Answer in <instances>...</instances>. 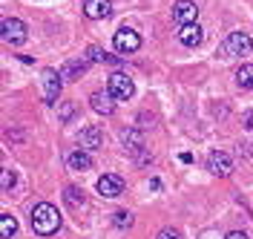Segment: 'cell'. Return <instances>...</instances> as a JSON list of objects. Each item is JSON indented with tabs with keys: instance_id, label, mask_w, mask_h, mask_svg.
<instances>
[{
	"instance_id": "cell-1",
	"label": "cell",
	"mask_w": 253,
	"mask_h": 239,
	"mask_svg": "<svg viewBox=\"0 0 253 239\" xmlns=\"http://www.w3.org/2000/svg\"><path fill=\"white\" fill-rule=\"evenodd\" d=\"M32 228H35V234H41V237L55 234V231L61 228V213H58V207L49 205V202L35 205V210H32Z\"/></svg>"
},
{
	"instance_id": "cell-2",
	"label": "cell",
	"mask_w": 253,
	"mask_h": 239,
	"mask_svg": "<svg viewBox=\"0 0 253 239\" xmlns=\"http://www.w3.org/2000/svg\"><path fill=\"white\" fill-rule=\"evenodd\" d=\"M253 47L251 35L248 32H230L227 35V41L219 47V55L221 58H233V55H248Z\"/></svg>"
},
{
	"instance_id": "cell-3",
	"label": "cell",
	"mask_w": 253,
	"mask_h": 239,
	"mask_svg": "<svg viewBox=\"0 0 253 239\" xmlns=\"http://www.w3.org/2000/svg\"><path fill=\"white\" fill-rule=\"evenodd\" d=\"M61 72L58 69H43V75H41V98H43V104H55L58 96H61Z\"/></svg>"
},
{
	"instance_id": "cell-4",
	"label": "cell",
	"mask_w": 253,
	"mask_h": 239,
	"mask_svg": "<svg viewBox=\"0 0 253 239\" xmlns=\"http://www.w3.org/2000/svg\"><path fill=\"white\" fill-rule=\"evenodd\" d=\"M0 29H3V41H6V44H12V47L26 44V38H29L26 23H23V20H17V17H3Z\"/></svg>"
},
{
	"instance_id": "cell-5",
	"label": "cell",
	"mask_w": 253,
	"mask_h": 239,
	"mask_svg": "<svg viewBox=\"0 0 253 239\" xmlns=\"http://www.w3.org/2000/svg\"><path fill=\"white\" fill-rule=\"evenodd\" d=\"M107 93H110L112 98H118V101L132 98V93H135L132 78H126L124 72H112V75H110V84H107Z\"/></svg>"
},
{
	"instance_id": "cell-6",
	"label": "cell",
	"mask_w": 253,
	"mask_h": 239,
	"mask_svg": "<svg viewBox=\"0 0 253 239\" xmlns=\"http://www.w3.org/2000/svg\"><path fill=\"white\" fill-rule=\"evenodd\" d=\"M112 44H115V49H118L121 55H129V52H138V47H141V38H138V32H135V29H126V26H121V29L115 32V38H112Z\"/></svg>"
},
{
	"instance_id": "cell-7",
	"label": "cell",
	"mask_w": 253,
	"mask_h": 239,
	"mask_svg": "<svg viewBox=\"0 0 253 239\" xmlns=\"http://www.w3.org/2000/svg\"><path fill=\"white\" fill-rule=\"evenodd\" d=\"M98 193L101 196H107V199H115V196H121L124 193V179L115 173H104L98 179Z\"/></svg>"
},
{
	"instance_id": "cell-8",
	"label": "cell",
	"mask_w": 253,
	"mask_h": 239,
	"mask_svg": "<svg viewBox=\"0 0 253 239\" xmlns=\"http://www.w3.org/2000/svg\"><path fill=\"white\" fill-rule=\"evenodd\" d=\"M173 17H175V23L190 26V23H196V17H199V6H196L193 0H178L173 6Z\"/></svg>"
},
{
	"instance_id": "cell-9",
	"label": "cell",
	"mask_w": 253,
	"mask_h": 239,
	"mask_svg": "<svg viewBox=\"0 0 253 239\" xmlns=\"http://www.w3.org/2000/svg\"><path fill=\"white\" fill-rule=\"evenodd\" d=\"M207 170L213 176H227L233 170V159H230V153H224V150H216V153H210V159H207Z\"/></svg>"
},
{
	"instance_id": "cell-10",
	"label": "cell",
	"mask_w": 253,
	"mask_h": 239,
	"mask_svg": "<svg viewBox=\"0 0 253 239\" xmlns=\"http://www.w3.org/2000/svg\"><path fill=\"white\" fill-rule=\"evenodd\" d=\"M78 144H81V150H98V147L104 144V133H101V127H95V124L84 127L81 130V136H78Z\"/></svg>"
},
{
	"instance_id": "cell-11",
	"label": "cell",
	"mask_w": 253,
	"mask_h": 239,
	"mask_svg": "<svg viewBox=\"0 0 253 239\" xmlns=\"http://www.w3.org/2000/svg\"><path fill=\"white\" fill-rule=\"evenodd\" d=\"M110 12H112L110 0H84V15L89 20H104V17H110Z\"/></svg>"
},
{
	"instance_id": "cell-12",
	"label": "cell",
	"mask_w": 253,
	"mask_h": 239,
	"mask_svg": "<svg viewBox=\"0 0 253 239\" xmlns=\"http://www.w3.org/2000/svg\"><path fill=\"white\" fill-rule=\"evenodd\" d=\"M89 69V58H72L61 66V78L63 81H78L84 72Z\"/></svg>"
},
{
	"instance_id": "cell-13",
	"label": "cell",
	"mask_w": 253,
	"mask_h": 239,
	"mask_svg": "<svg viewBox=\"0 0 253 239\" xmlns=\"http://www.w3.org/2000/svg\"><path fill=\"white\" fill-rule=\"evenodd\" d=\"M178 41H181L184 47H199V44L205 41V32H202L199 23H190V26H181V29H178Z\"/></svg>"
},
{
	"instance_id": "cell-14",
	"label": "cell",
	"mask_w": 253,
	"mask_h": 239,
	"mask_svg": "<svg viewBox=\"0 0 253 239\" xmlns=\"http://www.w3.org/2000/svg\"><path fill=\"white\" fill-rule=\"evenodd\" d=\"M89 104H92V110L98 112V115H112V110H115L112 96H110V93H101V90L89 96Z\"/></svg>"
},
{
	"instance_id": "cell-15",
	"label": "cell",
	"mask_w": 253,
	"mask_h": 239,
	"mask_svg": "<svg viewBox=\"0 0 253 239\" xmlns=\"http://www.w3.org/2000/svg\"><path fill=\"white\" fill-rule=\"evenodd\" d=\"M121 144H124L129 153H141V150H144V136H141V130H135V127L121 130Z\"/></svg>"
},
{
	"instance_id": "cell-16",
	"label": "cell",
	"mask_w": 253,
	"mask_h": 239,
	"mask_svg": "<svg viewBox=\"0 0 253 239\" xmlns=\"http://www.w3.org/2000/svg\"><path fill=\"white\" fill-rule=\"evenodd\" d=\"M66 164L72 167V170H89L92 167V159H89V153H84V150H75V153H69V159H66Z\"/></svg>"
},
{
	"instance_id": "cell-17",
	"label": "cell",
	"mask_w": 253,
	"mask_h": 239,
	"mask_svg": "<svg viewBox=\"0 0 253 239\" xmlns=\"http://www.w3.org/2000/svg\"><path fill=\"white\" fill-rule=\"evenodd\" d=\"M63 199H66V205L72 207V210H84V207H86V196H84V191H78V188H66V191H63Z\"/></svg>"
},
{
	"instance_id": "cell-18",
	"label": "cell",
	"mask_w": 253,
	"mask_h": 239,
	"mask_svg": "<svg viewBox=\"0 0 253 239\" xmlns=\"http://www.w3.org/2000/svg\"><path fill=\"white\" fill-rule=\"evenodd\" d=\"M236 84L242 90H253V64H242L236 69Z\"/></svg>"
},
{
	"instance_id": "cell-19",
	"label": "cell",
	"mask_w": 253,
	"mask_h": 239,
	"mask_svg": "<svg viewBox=\"0 0 253 239\" xmlns=\"http://www.w3.org/2000/svg\"><path fill=\"white\" fill-rule=\"evenodd\" d=\"M86 55H89V61H98V64H121L115 55H110L107 49H101V47H89Z\"/></svg>"
},
{
	"instance_id": "cell-20",
	"label": "cell",
	"mask_w": 253,
	"mask_h": 239,
	"mask_svg": "<svg viewBox=\"0 0 253 239\" xmlns=\"http://www.w3.org/2000/svg\"><path fill=\"white\" fill-rule=\"evenodd\" d=\"M17 234V219L9 216V213H0V237L3 239H12Z\"/></svg>"
},
{
	"instance_id": "cell-21",
	"label": "cell",
	"mask_w": 253,
	"mask_h": 239,
	"mask_svg": "<svg viewBox=\"0 0 253 239\" xmlns=\"http://www.w3.org/2000/svg\"><path fill=\"white\" fill-rule=\"evenodd\" d=\"M0 188H3V193H9L15 188V170H9V167L0 170Z\"/></svg>"
},
{
	"instance_id": "cell-22",
	"label": "cell",
	"mask_w": 253,
	"mask_h": 239,
	"mask_svg": "<svg viewBox=\"0 0 253 239\" xmlns=\"http://www.w3.org/2000/svg\"><path fill=\"white\" fill-rule=\"evenodd\" d=\"M112 222H115V228H132V213H126V210H118L115 216H112Z\"/></svg>"
},
{
	"instance_id": "cell-23",
	"label": "cell",
	"mask_w": 253,
	"mask_h": 239,
	"mask_svg": "<svg viewBox=\"0 0 253 239\" xmlns=\"http://www.w3.org/2000/svg\"><path fill=\"white\" fill-rule=\"evenodd\" d=\"M72 115H75V104H72V101H63L61 107H58V118H61V121H69Z\"/></svg>"
},
{
	"instance_id": "cell-24",
	"label": "cell",
	"mask_w": 253,
	"mask_h": 239,
	"mask_svg": "<svg viewBox=\"0 0 253 239\" xmlns=\"http://www.w3.org/2000/svg\"><path fill=\"white\" fill-rule=\"evenodd\" d=\"M156 239H181V234H178L175 228H164V231H158Z\"/></svg>"
},
{
	"instance_id": "cell-25",
	"label": "cell",
	"mask_w": 253,
	"mask_h": 239,
	"mask_svg": "<svg viewBox=\"0 0 253 239\" xmlns=\"http://www.w3.org/2000/svg\"><path fill=\"white\" fill-rule=\"evenodd\" d=\"M242 127L251 130V133H253V110H248L245 115H242Z\"/></svg>"
},
{
	"instance_id": "cell-26",
	"label": "cell",
	"mask_w": 253,
	"mask_h": 239,
	"mask_svg": "<svg viewBox=\"0 0 253 239\" xmlns=\"http://www.w3.org/2000/svg\"><path fill=\"white\" fill-rule=\"evenodd\" d=\"M224 239H248V237H245L242 231H233V234H227V237H224Z\"/></svg>"
}]
</instances>
